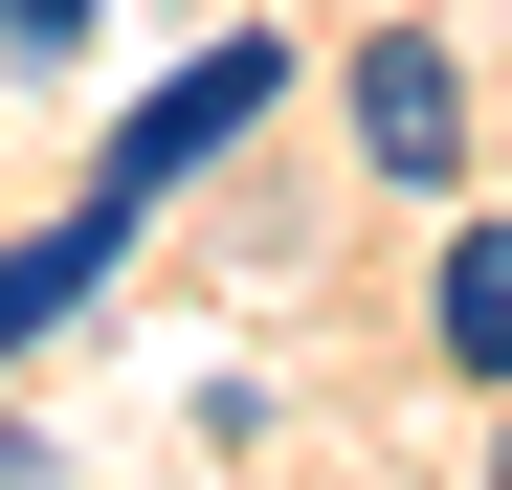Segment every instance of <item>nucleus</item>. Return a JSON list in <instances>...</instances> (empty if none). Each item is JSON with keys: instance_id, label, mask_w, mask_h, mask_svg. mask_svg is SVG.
I'll list each match as a JSON object with an SVG mask.
<instances>
[{"instance_id": "obj_1", "label": "nucleus", "mask_w": 512, "mask_h": 490, "mask_svg": "<svg viewBox=\"0 0 512 490\" xmlns=\"http://www.w3.org/2000/svg\"><path fill=\"white\" fill-rule=\"evenodd\" d=\"M268 90H290V45H268V23H223V45L179 67V90H156V112H134V134L90 156V179H112V201H179V179H201V156H223L245 112H268Z\"/></svg>"}, {"instance_id": "obj_2", "label": "nucleus", "mask_w": 512, "mask_h": 490, "mask_svg": "<svg viewBox=\"0 0 512 490\" xmlns=\"http://www.w3.org/2000/svg\"><path fill=\"white\" fill-rule=\"evenodd\" d=\"M357 156H379V179H446V156H468V67L423 45V23L357 45Z\"/></svg>"}, {"instance_id": "obj_3", "label": "nucleus", "mask_w": 512, "mask_h": 490, "mask_svg": "<svg viewBox=\"0 0 512 490\" xmlns=\"http://www.w3.org/2000/svg\"><path fill=\"white\" fill-rule=\"evenodd\" d=\"M134 223H156V201H112V179H90L67 223H23V245H0V357H23V335H67V312L112 290V245H134Z\"/></svg>"}, {"instance_id": "obj_4", "label": "nucleus", "mask_w": 512, "mask_h": 490, "mask_svg": "<svg viewBox=\"0 0 512 490\" xmlns=\"http://www.w3.org/2000/svg\"><path fill=\"white\" fill-rule=\"evenodd\" d=\"M446 357H468V379H512V223H468V245H446Z\"/></svg>"}, {"instance_id": "obj_5", "label": "nucleus", "mask_w": 512, "mask_h": 490, "mask_svg": "<svg viewBox=\"0 0 512 490\" xmlns=\"http://www.w3.org/2000/svg\"><path fill=\"white\" fill-rule=\"evenodd\" d=\"M0 45H23V67H67V45H90V0H0Z\"/></svg>"}]
</instances>
